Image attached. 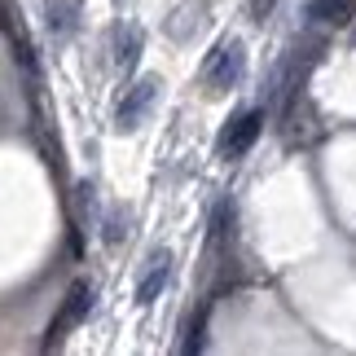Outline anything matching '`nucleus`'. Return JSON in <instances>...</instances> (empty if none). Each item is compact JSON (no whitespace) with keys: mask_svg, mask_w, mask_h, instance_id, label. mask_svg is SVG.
<instances>
[{"mask_svg":"<svg viewBox=\"0 0 356 356\" xmlns=\"http://www.w3.org/2000/svg\"><path fill=\"white\" fill-rule=\"evenodd\" d=\"M242 75H246V49L238 44V40H220V44L211 49V58L202 62V84H207L211 92L238 88Z\"/></svg>","mask_w":356,"mask_h":356,"instance_id":"nucleus-1","label":"nucleus"},{"mask_svg":"<svg viewBox=\"0 0 356 356\" xmlns=\"http://www.w3.org/2000/svg\"><path fill=\"white\" fill-rule=\"evenodd\" d=\"M159 79L154 75H145V79H136L132 88H123V97H119V111H115V128L119 132H136L145 123V115H149V106L159 102Z\"/></svg>","mask_w":356,"mask_h":356,"instance_id":"nucleus-2","label":"nucleus"},{"mask_svg":"<svg viewBox=\"0 0 356 356\" xmlns=\"http://www.w3.org/2000/svg\"><path fill=\"white\" fill-rule=\"evenodd\" d=\"M92 295H97V291H92L88 282H75L71 291H66L62 308H58V317H53V325H49V343H62V339L88 317V312H92Z\"/></svg>","mask_w":356,"mask_h":356,"instance_id":"nucleus-3","label":"nucleus"},{"mask_svg":"<svg viewBox=\"0 0 356 356\" xmlns=\"http://www.w3.org/2000/svg\"><path fill=\"white\" fill-rule=\"evenodd\" d=\"M259 128H264V111H242L229 128L220 132V141H216V149H220V159H242L246 149L255 145Z\"/></svg>","mask_w":356,"mask_h":356,"instance_id":"nucleus-4","label":"nucleus"},{"mask_svg":"<svg viewBox=\"0 0 356 356\" xmlns=\"http://www.w3.org/2000/svg\"><path fill=\"white\" fill-rule=\"evenodd\" d=\"M168 273H172V255L163 251H149V259H145V273H141V286H136V304L141 308H149L159 299V291L168 286Z\"/></svg>","mask_w":356,"mask_h":356,"instance_id":"nucleus-5","label":"nucleus"},{"mask_svg":"<svg viewBox=\"0 0 356 356\" xmlns=\"http://www.w3.org/2000/svg\"><path fill=\"white\" fill-rule=\"evenodd\" d=\"M356 0H312L308 5V18L312 22H325V26H343L352 18Z\"/></svg>","mask_w":356,"mask_h":356,"instance_id":"nucleus-6","label":"nucleus"},{"mask_svg":"<svg viewBox=\"0 0 356 356\" xmlns=\"http://www.w3.org/2000/svg\"><path fill=\"white\" fill-rule=\"evenodd\" d=\"M44 9H49V31L53 35H71V26H75V0H44Z\"/></svg>","mask_w":356,"mask_h":356,"instance_id":"nucleus-7","label":"nucleus"},{"mask_svg":"<svg viewBox=\"0 0 356 356\" xmlns=\"http://www.w3.org/2000/svg\"><path fill=\"white\" fill-rule=\"evenodd\" d=\"M273 9H277V0H251V18H255V22L273 18Z\"/></svg>","mask_w":356,"mask_h":356,"instance_id":"nucleus-8","label":"nucleus"}]
</instances>
